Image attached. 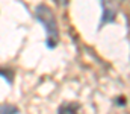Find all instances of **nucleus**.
Instances as JSON below:
<instances>
[{
  "label": "nucleus",
  "mask_w": 130,
  "mask_h": 114,
  "mask_svg": "<svg viewBox=\"0 0 130 114\" xmlns=\"http://www.w3.org/2000/svg\"><path fill=\"white\" fill-rule=\"evenodd\" d=\"M35 18L44 26L47 47L55 49L59 43V29H58V21L55 18L53 11L47 5H38L35 8Z\"/></svg>",
  "instance_id": "f257e3e1"
},
{
  "label": "nucleus",
  "mask_w": 130,
  "mask_h": 114,
  "mask_svg": "<svg viewBox=\"0 0 130 114\" xmlns=\"http://www.w3.org/2000/svg\"><path fill=\"white\" fill-rule=\"evenodd\" d=\"M18 110L12 105H2L0 107V114H17Z\"/></svg>",
  "instance_id": "f03ea898"
},
{
  "label": "nucleus",
  "mask_w": 130,
  "mask_h": 114,
  "mask_svg": "<svg viewBox=\"0 0 130 114\" xmlns=\"http://www.w3.org/2000/svg\"><path fill=\"white\" fill-rule=\"evenodd\" d=\"M0 76H3L11 84V81H12V70L11 69H0Z\"/></svg>",
  "instance_id": "7ed1b4c3"
},
{
  "label": "nucleus",
  "mask_w": 130,
  "mask_h": 114,
  "mask_svg": "<svg viewBox=\"0 0 130 114\" xmlns=\"http://www.w3.org/2000/svg\"><path fill=\"white\" fill-rule=\"evenodd\" d=\"M59 114H76V111H74V105H65L64 108H61Z\"/></svg>",
  "instance_id": "20e7f679"
},
{
  "label": "nucleus",
  "mask_w": 130,
  "mask_h": 114,
  "mask_svg": "<svg viewBox=\"0 0 130 114\" xmlns=\"http://www.w3.org/2000/svg\"><path fill=\"white\" fill-rule=\"evenodd\" d=\"M55 2H56L58 5H61V6H65V5L68 3V0H55Z\"/></svg>",
  "instance_id": "39448f33"
}]
</instances>
